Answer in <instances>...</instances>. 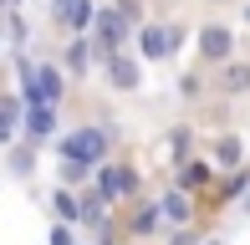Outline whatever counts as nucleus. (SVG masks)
Here are the masks:
<instances>
[{
    "mask_svg": "<svg viewBox=\"0 0 250 245\" xmlns=\"http://www.w3.org/2000/svg\"><path fill=\"white\" fill-rule=\"evenodd\" d=\"M51 148H56V159H66V163H87V169H97V163H107L112 148H118V128H112V118L72 122V128H62V138H56Z\"/></svg>",
    "mask_w": 250,
    "mask_h": 245,
    "instance_id": "1",
    "label": "nucleus"
},
{
    "mask_svg": "<svg viewBox=\"0 0 250 245\" xmlns=\"http://www.w3.org/2000/svg\"><path fill=\"white\" fill-rule=\"evenodd\" d=\"M16 72H21V107L31 102H46V107H62L66 102V72L62 61L51 57H31V51H16Z\"/></svg>",
    "mask_w": 250,
    "mask_h": 245,
    "instance_id": "2",
    "label": "nucleus"
},
{
    "mask_svg": "<svg viewBox=\"0 0 250 245\" xmlns=\"http://www.w3.org/2000/svg\"><path fill=\"white\" fill-rule=\"evenodd\" d=\"M92 194L107 199L112 209H123V204H133V199H143V174L133 169V163L107 159V163H97V174H92Z\"/></svg>",
    "mask_w": 250,
    "mask_h": 245,
    "instance_id": "3",
    "label": "nucleus"
},
{
    "mask_svg": "<svg viewBox=\"0 0 250 245\" xmlns=\"http://www.w3.org/2000/svg\"><path fill=\"white\" fill-rule=\"evenodd\" d=\"M179 41H184V26H174V20H148V26H138V36H133V57L138 61H174Z\"/></svg>",
    "mask_w": 250,
    "mask_h": 245,
    "instance_id": "4",
    "label": "nucleus"
},
{
    "mask_svg": "<svg viewBox=\"0 0 250 245\" xmlns=\"http://www.w3.org/2000/svg\"><path fill=\"white\" fill-rule=\"evenodd\" d=\"M133 36L138 31L123 20V10L118 5H97V20H92V46H97V57L107 61V57H118V51H128L133 46Z\"/></svg>",
    "mask_w": 250,
    "mask_h": 245,
    "instance_id": "5",
    "label": "nucleus"
},
{
    "mask_svg": "<svg viewBox=\"0 0 250 245\" xmlns=\"http://www.w3.org/2000/svg\"><path fill=\"white\" fill-rule=\"evenodd\" d=\"M235 26H225V20H204V26L194 31V51H199V61L204 66H225V61H235Z\"/></svg>",
    "mask_w": 250,
    "mask_h": 245,
    "instance_id": "6",
    "label": "nucleus"
},
{
    "mask_svg": "<svg viewBox=\"0 0 250 245\" xmlns=\"http://www.w3.org/2000/svg\"><path fill=\"white\" fill-rule=\"evenodd\" d=\"M21 138H26L31 148H41V143H56V138H62V107H46V102L21 107Z\"/></svg>",
    "mask_w": 250,
    "mask_h": 245,
    "instance_id": "7",
    "label": "nucleus"
},
{
    "mask_svg": "<svg viewBox=\"0 0 250 245\" xmlns=\"http://www.w3.org/2000/svg\"><path fill=\"white\" fill-rule=\"evenodd\" d=\"M51 20L66 31V36H92L97 0H51Z\"/></svg>",
    "mask_w": 250,
    "mask_h": 245,
    "instance_id": "8",
    "label": "nucleus"
},
{
    "mask_svg": "<svg viewBox=\"0 0 250 245\" xmlns=\"http://www.w3.org/2000/svg\"><path fill=\"white\" fill-rule=\"evenodd\" d=\"M158 215H164V230L199 225V204H194V194H184V189H164V194H158Z\"/></svg>",
    "mask_w": 250,
    "mask_h": 245,
    "instance_id": "9",
    "label": "nucleus"
},
{
    "mask_svg": "<svg viewBox=\"0 0 250 245\" xmlns=\"http://www.w3.org/2000/svg\"><path fill=\"white\" fill-rule=\"evenodd\" d=\"M102 72H107V87H112V92H123V97H133V92L143 87V61L133 57V51L107 57V61H102Z\"/></svg>",
    "mask_w": 250,
    "mask_h": 245,
    "instance_id": "10",
    "label": "nucleus"
},
{
    "mask_svg": "<svg viewBox=\"0 0 250 245\" xmlns=\"http://www.w3.org/2000/svg\"><path fill=\"white\" fill-rule=\"evenodd\" d=\"M214 179H220V174H214V163L204 159V153H199V159H184L174 169V189H184V194H209Z\"/></svg>",
    "mask_w": 250,
    "mask_h": 245,
    "instance_id": "11",
    "label": "nucleus"
},
{
    "mask_svg": "<svg viewBox=\"0 0 250 245\" xmlns=\"http://www.w3.org/2000/svg\"><path fill=\"white\" fill-rule=\"evenodd\" d=\"M92 61H97L92 36H66V51H62V72H66V82H87Z\"/></svg>",
    "mask_w": 250,
    "mask_h": 245,
    "instance_id": "12",
    "label": "nucleus"
},
{
    "mask_svg": "<svg viewBox=\"0 0 250 245\" xmlns=\"http://www.w3.org/2000/svg\"><path fill=\"white\" fill-rule=\"evenodd\" d=\"M158 230H164L158 199H133V204H128V235H133V240H153Z\"/></svg>",
    "mask_w": 250,
    "mask_h": 245,
    "instance_id": "13",
    "label": "nucleus"
},
{
    "mask_svg": "<svg viewBox=\"0 0 250 245\" xmlns=\"http://www.w3.org/2000/svg\"><path fill=\"white\" fill-rule=\"evenodd\" d=\"M204 159L214 163V174L240 169V163H245V138H240V133H220V138L209 143V153H204Z\"/></svg>",
    "mask_w": 250,
    "mask_h": 245,
    "instance_id": "14",
    "label": "nucleus"
},
{
    "mask_svg": "<svg viewBox=\"0 0 250 245\" xmlns=\"http://www.w3.org/2000/svg\"><path fill=\"white\" fill-rule=\"evenodd\" d=\"M46 204H51V220H56V225H77V230H82V194H77V189H62V184H56Z\"/></svg>",
    "mask_w": 250,
    "mask_h": 245,
    "instance_id": "15",
    "label": "nucleus"
},
{
    "mask_svg": "<svg viewBox=\"0 0 250 245\" xmlns=\"http://www.w3.org/2000/svg\"><path fill=\"white\" fill-rule=\"evenodd\" d=\"M245 189H250V163L230 169L225 179H214V204L209 209H225V204H235V199H245Z\"/></svg>",
    "mask_w": 250,
    "mask_h": 245,
    "instance_id": "16",
    "label": "nucleus"
},
{
    "mask_svg": "<svg viewBox=\"0 0 250 245\" xmlns=\"http://www.w3.org/2000/svg\"><path fill=\"white\" fill-rule=\"evenodd\" d=\"M21 143V97H0V148Z\"/></svg>",
    "mask_w": 250,
    "mask_h": 245,
    "instance_id": "17",
    "label": "nucleus"
},
{
    "mask_svg": "<svg viewBox=\"0 0 250 245\" xmlns=\"http://www.w3.org/2000/svg\"><path fill=\"white\" fill-rule=\"evenodd\" d=\"M220 92L225 97H245L250 92V61H225L220 66Z\"/></svg>",
    "mask_w": 250,
    "mask_h": 245,
    "instance_id": "18",
    "label": "nucleus"
},
{
    "mask_svg": "<svg viewBox=\"0 0 250 245\" xmlns=\"http://www.w3.org/2000/svg\"><path fill=\"white\" fill-rule=\"evenodd\" d=\"M189 138H194V133H189L184 122H179V128H168V138H164V153H168V169H179V163L189 159Z\"/></svg>",
    "mask_w": 250,
    "mask_h": 245,
    "instance_id": "19",
    "label": "nucleus"
},
{
    "mask_svg": "<svg viewBox=\"0 0 250 245\" xmlns=\"http://www.w3.org/2000/svg\"><path fill=\"white\" fill-rule=\"evenodd\" d=\"M5 153H10V179H31V153H36V148H31V143L21 148V143H16V148H5Z\"/></svg>",
    "mask_w": 250,
    "mask_h": 245,
    "instance_id": "20",
    "label": "nucleus"
},
{
    "mask_svg": "<svg viewBox=\"0 0 250 245\" xmlns=\"http://www.w3.org/2000/svg\"><path fill=\"white\" fill-rule=\"evenodd\" d=\"M46 245H82V230H77V225H56V220H51V225H46Z\"/></svg>",
    "mask_w": 250,
    "mask_h": 245,
    "instance_id": "21",
    "label": "nucleus"
},
{
    "mask_svg": "<svg viewBox=\"0 0 250 245\" xmlns=\"http://www.w3.org/2000/svg\"><path fill=\"white\" fill-rule=\"evenodd\" d=\"M112 5L123 10V20H128L133 31H138V26H148V10H143V0H112Z\"/></svg>",
    "mask_w": 250,
    "mask_h": 245,
    "instance_id": "22",
    "label": "nucleus"
},
{
    "mask_svg": "<svg viewBox=\"0 0 250 245\" xmlns=\"http://www.w3.org/2000/svg\"><path fill=\"white\" fill-rule=\"evenodd\" d=\"M164 245H204V225H189V230H168Z\"/></svg>",
    "mask_w": 250,
    "mask_h": 245,
    "instance_id": "23",
    "label": "nucleus"
},
{
    "mask_svg": "<svg viewBox=\"0 0 250 245\" xmlns=\"http://www.w3.org/2000/svg\"><path fill=\"white\" fill-rule=\"evenodd\" d=\"M179 97H189V102H194V97H199V77H179Z\"/></svg>",
    "mask_w": 250,
    "mask_h": 245,
    "instance_id": "24",
    "label": "nucleus"
},
{
    "mask_svg": "<svg viewBox=\"0 0 250 245\" xmlns=\"http://www.w3.org/2000/svg\"><path fill=\"white\" fill-rule=\"evenodd\" d=\"M240 220H250V189H245V199H240Z\"/></svg>",
    "mask_w": 250,
    "mask_h": 245,
    "instance_id": "25",
    "label": "nucleus"
},
{
    "mask_svg": "<svg viewBox=\"0 0 250 245\" xmlns=\"http://www.w3.org/2000/svg\"><path fill=\"white\" fill-rule=\"evenodd\" d=\"M204 245H230V240H225V235H204Z\"/></svg>",
    "mask_w": 250,
    "mask_h": 245,
    "instance_id": "26",
    "label": "nucleus"
},
{
    "mask_svg": "<svg viewBox=\"0 0 250 245\" xmlns=\"http://www.w3.org/2000/svg\"><path fill=\"white\" fill-rule=\"evenodd\" d=\"M0 10H16V0H0Z\"/></svg>",
    "mask_w": 250,
    "mask_h": 245,
    "instance_id": "27",
    "label": "nucleus"
},
{
    "mask_svg": "<svg viewBox=\"0 0 250 245\" xmlns=\"http://www.w3.org/2000/svg\"><path fill=\"white\" fill-rule=\"evenodd\" d=\"M97 245H118V240H112V235H102V240H97Z\"/></svg>",
    "mask_w": 250,
    "mask_h": 245,
    "instance_id": "28",
    "label": "nucleus"
},
{
    "mask_svg": "<svg viewBox=\"0 0 250 245\" xmlns=\"http://www.w3.org/2000/svg\"><path fill=\"white\" fill-rule=\"evenodd\" d=\"M245 26H250V0H245Z\"/></svg>",
    "mask_w": 250,
    "mask_h": 245,
    "instance_id": "29",
    "label": "nucleus"
}]
</instances>
